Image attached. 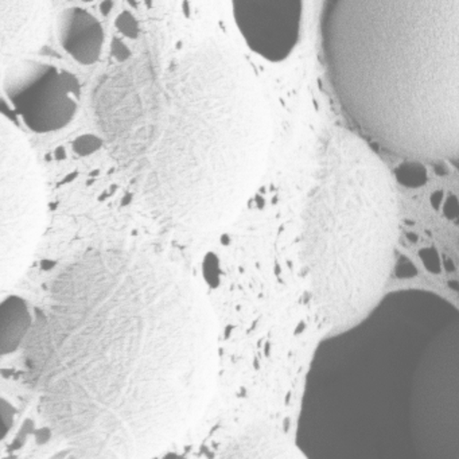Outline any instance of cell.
Here are the masks:
<instances>
[{"mask_svg": "<svg viewBox=\"0 0 459 459\" xmlns=\"http://www.w3.org/2000/svg\"><path fill=\"white\" fill-rule=\"evenodd\" d=\"M112 4L111 2H107V4H103V7H101V12H103V14H108L109 10H111Z\"/></svg>", "mask_w": 459, "mask_h": 459, "instance_id": "12", "label": "cell"}, {"mask_svg": "<svg viewBox=\"0 0 459 459\" xmlns=\"http://www.w3.org/2000/svg\"><path fill=\"white\" fill-rule=\"evenodd\" d=\"M295 443L306 459H459V308L402 290L326 338Z\"/></svg>", "mask_w": 459, "mask_h": 459, "instance_id": "2", "label": "cell"}, {"mask_svg": "<svg viewBox=\"0 0 459 459\" xmlns=\"http://www.w3.org/2000/svg\"><path fill=\"white\" fill-rule=\"evenodd\" d=\"M236 22L247 44L271 61H281L294 49L299 36L300 2H235Z\"/></svg>", "mask_w": 459, "mask_h": 459, "instance_id": "6", "label": "cell"}, {"mask_svg": "<svg viewBox=\"0 0 459 459\" xmlns=\"http://www.w3.org/2000/svg\"><path fill=\"white\" fill-rule=\"evenodd\" d=\"M117 26L123 34L130 37V39H136V36H138V23L135 22L130 13H123L117 18Z\"/></svg>", "mask_w": 459, "mask_h": 459, "instance_id": "9", "label": "cell"}, {"mask_svg": "<svg viewBox=\"0 0 459 459\" xmlns=\"http://www.w3.org/2000/svg\"><path fill=\"white\" fill-rule=\"evenodd\" d=\"M213 459H306L295 440L273 427H255L225 446Z\"/></svg>", "mask_w": 459, "mask_h": 459, "instance_id": "7", "label": "cell"}, {"mask_svg": "<svg viewBox=\"0 0 459 459\" xmlns=\"http://www.w3.org/2000/svg\"><path fill=\"white\" fill-rule=\"evenodd\" d=\"M28 127L49 133L68 125L80 98L76 77L53 66H39L23 87L9 93Z\"/></svg>", "mask_w": 459, "mask_h": 459, "instance_id": "5", "label": "cell"}, {"mask_svg": "<svg viewBox=\"0 0 459 459\" xmlns=\"http://www.w3.org/2000/svg\"><path fill=\"white\" fill-rule=\"evenodd\" d=\"M322 44L338 103L364 138L459 168V0H332Z\"/></svg>", "mask_w": 459, "mask_h": 459, "instance_id": "3", "label": "cell"}, {"mask_svg": "<svg viewBox=\"0 0 459 459\" xmlns=\"http://www.w3.org/2000/svg\"><path fill=\"white\" fill-rule=\"evenodd\" d=\"M394 178L364 136L330 131L306 220L314 298L337 330L353 326L385 295L399 240Z\"/></svg>", "mask_w": 459, "mask_h": 459, "instance_id": "4", "label": "cell"}, {"mask_svg": "<svg viewBox=\"0 0 459 459\" xmlns=\"http://www.w3.org/2000/svg\"><path fill=\"white\" fill-rule=\"evenodd\" d=\"M112 53L119 61H125L130 56L127 48L120 39H114V42H112Z\"/></svg>", "mask_w": 459, "mask_h": 459, "instance_id": "11", "label": "cell"}, {"mask_svg": "<svg viewBox=\"0 0 459 459\" xmlns=\"http://www.w3.org/2000/svg\"><path fill=\"white\" fill-rule=\"evenodd\" d=\"M100 146V139L91 135L82 136V138L74 142V150H76L77 154L80 155L91 154V152H96Z\"/></svg>", "mask_w": 459, "mask_h": 459, "instance_id": "10", "label": "cell"}, {"mask_svg": "<svg viewBox=\"0 0 459 459\" xmlns=\"http://www.w3.org/2000/svg\"><path fill=\"white\" fill-rule=\"evenodd\" d=\"M26 367L42 415L77 453L150 458L184 437L213 399L216 316L176 265L93 252L55 284Z\"/></svg>", "mask_w": 459, "mask_h": 459, "instance_id": "1", "label": "cell"}, {"mask_svg": "<svg viewBox=\"0 0 459 459\" xmlns=\"http://www.w3.org/2000/svg\"><path fill=\"white\" fill-rule=\"evenodd\" d=\"M61 44L79 63H96L103 45V29L95 17L82 9H69L61 17Z\"/></svg>", "mask_w": 459, "mask_h": 459, "instance_id": "8", "label": "cell"}]
</instances>
